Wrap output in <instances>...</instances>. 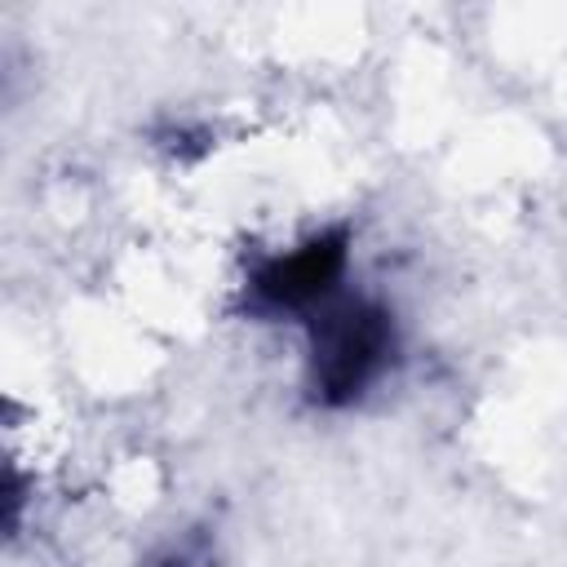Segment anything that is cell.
Listing matches in <instances>:
<instances>
[{"mask_svg":"<svg viewBox=\"0 0 567 567\" xmlns=\"http://www.w3.org/2000/svg\"><path fill=\"white\" fill-rule=\"evenodd\" d=\"M350 270V230H319L284 252L261 257L244 279V306L261 319H310L319 306L341 297Z\"/></svg>","mask_w":567,"mask_h":567,"instance_id":"7a4b0ae2","label":"cell"},{"mask_svg":"<svg viewBox=\"0 0 567 567\" xmlns=\"http://www.w3.org/2000/svg\"><path fill=\"white\" fill-rule=\"evenodd\" d=\"M142 567H221V563H217L213 536L204 527H195V532H182V536L164 540L159 549H151V558Z\"/></svg>","mask_w":567,"mask_h":567,"instance_id":"3957f363","label":"cell"},{"mask_svg":"<svg viewBox=\"0 0 567 567\" xmlns=\"http://www.w3.org/2000/svg\"><path fill=\"white\" fill-rule=\"evenodd\" d=\"M399 359V323L377 297L341 292L306 319V399L341 412L368 399Z\"/></svg>","mask_w":567,"mask_h":567,"instance_id":"6da1fadb","label":"cell"}]
</instances>
